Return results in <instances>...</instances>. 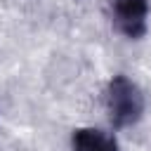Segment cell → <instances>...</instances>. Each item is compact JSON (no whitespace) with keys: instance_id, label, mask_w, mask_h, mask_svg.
<instances>
[{"instance_id":"cell-1","label":"cell","mask_w":151,"mask_h":151,"mask_svg":"<svg viewBox=\"0 0 151 151\" xmlns=\"http://www.w3.org/2000/svg\"><path fill=\"white\" fill-rule=\"evenodd\" d=\"M104 106L109 113V120L116 130L132 127L144 116V94L134 80L118 73L109 80L104 90Z\"/></svg>"},{"instance_id":"cell-2","label":"cell","mask_w":151,"mask_h":151,"mask_svg":"<svg viewBox=\"0 0 151 151\" xmlns=\"http://www.w3.org/2000/svg\"><path fill=\"white\" fill-rule=\"evenodd\" d=\"M106 14L127 40H139L149 31V0H106Z\"/></svg>"},{"instance_id":"cell-3","label":"cell","mask_w":151,"mask_h":151,"mask_svg":"<svg viewBox=\"0 0 151 151\" xmlns=\"http://www.w3.org/2000/svg\"><path fill=\"white\" fill-rule=\"evenodd\" d=\"M73 151H120L118 139L99 127H78L71 134Z\"/></svg>"}]
</instances>
